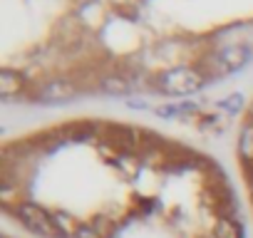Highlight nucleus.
I'll use <instances>...</instances> for the list:
<instances>
[{"mask_svg": "<svg viewBox=\"0 0 253 238\" xmlns=\"http://www.w3.org/2000/svg\"><path fill=\"white\" fill-rule=\"evenodd\" d=\"M209 238H243V231H241V226L233 218H218L213 223Z\"/></svg>", "mask_w": 253, "mask_h": 238, "instance_id": "nucleus-10", "label": "nucleus"}, {"mask_svg": "<svg viewBox=\"0 0 253 238\" xmlns=\"http://www.w3.org/2000/svg\"><path fill=\"white\" fill-rule=\"evenodd\" d=\"M238 159L243 169H253V117H248L238 137Z\"/></svg>", "mask_w": 253, "mask_h": 238, "instance_id": "nucleus-8", "label": "nucleus"}, {"mask_svg": "<svg viewBox=\"0 0 253 238\" xmlns=\"http://www.w3.org/2000/svg\"><path fill=\"white\" fill-rule=\"evenodd\" d=\"M28 87L25 77L15 70H0V97H3L5 102H10L13 97H20V92Z\"/></svg>", "mask_w": 253, "mask_h": 238, "instance_id": "nucleus-7", "label": "nucleus"}, {"mask_svg": "<svg viewBox=\"0 0 253 238\" xmlns=\"http://www.w3.org/2000/svg\"><path fill=\"white\" fill-rule=\"evenodd\" d=\"M97 89L104 94H126L132 89V79L126 75H104L97 77Z\"/></svg>", "mask_w": 253, "mask_h": 238, "instance_id": "nucleus-9", "label": "nucleus"}, {"mask_svg": "<svg viewBox=\"0 0 253 238\" xmlns=\"http://www.w3.org/2000/svg\"><path fill=\"white\" fill-rule=\"evenodd\" d=\"M15 218L35 236H42V238H65L57 221H55V213H50L47 208L38 206V203H30V201H18L15 208H13Z\"/></svg>", "mask_w": 253, "mask_h": 238, "instance_id": "nucleus-3", "label": "nucleus"}, {"mask_svg": "<svg viewBox=\"0 0 253 238\" xmlns=\"http://www.w3.org/2000/svg\"><path fill=\"white\" fill-rule=\"evenodd\" d=\"M251 117H253V109H251Z\"/></svg>", "mask_w": 253, "mask_h": 238, "instance_id": "nucleus-12", "label": "nucleus"}, {"mask_svg": "<svg viewBox=\"0 0 253 238\" xmlns=\"http://www.w3.org/2000/svg\"><path fill=\"white\" fill-rule=\"evenodd\" d=\"M241 102H243V97H241V94H233V97L218 102V107H221V109H228V112H236V109H241Z\"/></svg>", "mask_w": 253, "mask_h": 238, "instance_id": "nucleus-11", "label": "nucleus"}, {"mask_svg": "<svg viewBox=\"0 0 253 238\" xmlns=\"http://www.w3.org/2000/svg\"><path fill=\"white\" fill-rule=\"evenodd\" d=\"M99 139L112 147L119 154H132V152H142V129L126 127V124H117V122H107L99 129Z\"/></svg>", "mask_w": 253, "mask_h": 238, "instance_id": "nucleus-5", "label": "nucleus"}, {"mask_svg": "<svg viewBox=\"0 0 253 238\" xmlns=\"http://www.w3.org/2000/svg\"><path fill=\"white\" fill-rule=\"evenodd\" d=\"M209 79L199 67H171L152 79V89L169 97H179V94H194Z\"/></svg>", "mask_w": 253, "mask_h": 238, "instance_id": "nucleus-1", "label": "nucleus"}, {"mask_svg": "<svg viewBox=\"0 0 253 238\" xmlns=\"http://www.w3.org/2000/svg\"><path fill=\"white\" fill-rule=\"evenodd\" d=\"M248 60H251V52L246 45H231V47L206 55L196 67L206 75V79H216V77H223V75H231V72L246 67Z\"/></svg>", "mask_w": 253, "mask_h": 238, "instance_id": "nucleus-2", "label": "nucleus"}, {"mask_svg": "<svg viewBox=\"0 0 253 238\" xmlns=\"http://www.w3.org/2000/svg\"><path fill=\"white\" fill-rule=\"evenodd\" d=\"M102 124L92 122V119H75V122H67L65 127H60V134L65 142H84L92 137H99Z\"/></svg>", "mask_w": 253, "mask_h": 238, "instance_id": "nucleus-6", "label": "nucleus"}, {"mask_svg": "<svg viewBox=\"0 0 253 238\" xmlns=\"http://www.w3.org/2000/svg\"><path fill=\"white\" fill-rule=\"evenodd\" d=\"M82 92V87L70 79V77H50L42 84H38L30 92V99L38 104H65L70 99H75Z\"/></svg>", "mask_w": 253, "mask_h": 238, "instance_id": "nucleus-4", "label": "nucleus"}]
</instances>
